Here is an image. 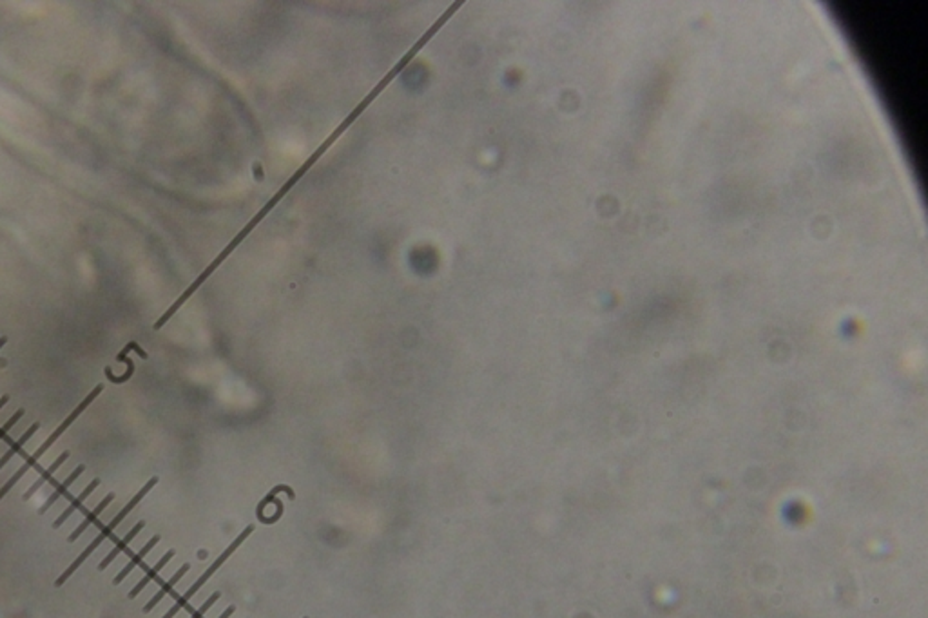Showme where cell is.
<instances>
[{
  "mask_svg": "<svg viewBox=\"0 0 928 618\" xmlns=\"http://www.w3.org/2000/svg\"><path fill=\"white\" fill-rule=\"evenodd\" d=\"M156 484H158V477H151V479H149L147 483H145L144 486H142V488H140L138 491H136V494H134L133 497H131L129 503H125L124 508L120 509V512L116 513L115 517L111 518L109 523H107V526L102 527V532H98V535H96V537L93 539L91 544H89V546H87L86 550L82 551L80 555H78L77 561L73 562V564L69 565V568H67L66 571H64L62 577H60V579L57 580V586H62L64 582H66V580L69 579V577H71L73 573H75V571H77L78 568H80V565L84 564V562H86L87 559H89V556H91L93 553H95V551L98 550V547H100L102 544H104V542H106L107 539L111 537V535H113V533H115L116 527H118L120 524L124 523L125 518H127V515H129V513L133 512V509L136 508V506H138V504L142 503V500H144L145 495H147L149 491H151V489H153L154 486H156Z\"/></svg>",
  "mask_w": 928,
  "mask_h": 618,
  "instance_id": "2",
  "label": "cell"
},
{
  "mask_svg": "<svg viewBox=\"0 0 928 618\" xmlns=\"http://www.w3.org/2000/svg\"><path fill=\"white\" fill-rule=\"evenodd\" d=\"M459 6H461V2H455V4H452V8H450V10L446 11V13H445V15H443V17H439V19H437V22H436V24H434V28H431V29H428V31H426V33H425V35H423V37H421V40H419V42H417V44H416V46H414V48H411V49H410V51H408V53H407V57H405V58H401V62H399V64H398V66H393V69H392V71L388 73L387 77H384V78H383V80L379 82V84H378V87H375V89H373V91H372V93H370V95H369V96H366V98H364V100H363V102H361V104H359V106H358V107H355V109H354V111H352V113H350V115H349V116H346V120H345V122H343V124H341V125H340V127H337V129H335V131H334V133H332V135H331V136H328V140H326L325 144H323V145H321V147H319V149H317L316 153H314V156H310V158L306 160V163H303V165H301V169H299V171H297V173H296V174H294V176H292V178H290V180H288V182H287V185H285V187H283V189H281V191H279V192H278V194H276V196H274V198H272V200H270V202H268V203H267V205H265V207H263V209H261V211H259V214H258V216H256V218H252V220H250V221H249V225L245 227V229H243V230H241V232H239V234H238V236H236L234 240H232V243H230V245H229V247H227V249H225V250H221V254H220V256H218V258H216V259H214V261H212V263H211V265H209V267H207V269H205V270H203V272H201V274H200V276H198V279H196V281L192 283V285H194V287H196V288H200V287H201V283L205 281V279H207V278H209V276H211V274H212V272H214V270H216V269H218V267H220V265H221V261H223V259H225V258H227V256H229V254H230V252H232V250H234V249H236V247H238V245H239V241L243 240L245 236L249 234L250 230H252V229H254V225H256V223H258V221H261V220H263L265 216H267V212H268V211H270V209H272V207H274V205H276V203H278V202H279V200H281V196H283V194H285V192H287V191H288V189H290V187H292V185H294V183H296V180H299V178H301V176H303V174H305V173H306V171H308V167H310L312 163L316 162V160H317V158H319L321 154L325 153V149H328V147H331V145H332V144H334V140H335V138H337V136H340V135H341V133H343V131H345V129H346V127H349V125H350V124H352V122H354V120H355V118H358V116H359V115H361V113H363V111H364V109H366V106H369L370 102H372V100H373V98H375V96H378V95H379V93H381V89H383V87H387V86H388V84H390V80H393V77H396V75H398V73H399V71H401V69H402V68H405V66H407V64H408V62H410V58H414V57H416V53H417V51H419V49H421V48H423V46H425V44H426V42H428V40H430V39H431V37H434V35H436V33H437V29H439V28H440V26L445 24L446 20L450 19L452 15H454V11H455V10H457V8H459Z\"/></svg>",
  "mask_w": 928,
  "mask_h": 618,
  "instance_id": "1",
  "label": "cell"
},
{
  "mask_svg": "<svg viewBox=\"0 0 928 618\" xmlns=\"http://www.w3.org/2000/svg\"><path fill=\"white\" fill-rule=\"evenodd\" d=\"M189 568H191V565H189V564H183L182 568H180V570H178L176 573H174V575L171 577V579H169L167 582H165V584L162 586V588H160L158 593L154 594L153 599L149 600L147 604H145V608H144L145 613H149V611H153V608H156V606H158L160 602H162L163 597H165V594H167V593H171V590H173L174 586H176L178 582H180V580H182V577L185 575L187 571H189Z\"/></svg>",
  "mask_w": 928,
  "mask_h": 618,
  "instance_id": "13",
  "label": "cell"
},
{
  "mask_svg": "<svg viewBox=\"0 0 928 618\" xmlns=\"http://www.w3.org/2000/svg\"><path fill=\"white\" fill-rule=\"evenodd\" d=\"M102 392H104V384H102V383H100V384H96L95 388H93L91 392L87 393V397L82 399L80 403L77 404V408H75V410H73V412L69 413V415H67L66 419H64V421L60 422V424H58L57 430H55L53 433H51V436H49L48 439H46V441H44L42 444H40L39 448H37V450H35V453H33V456H31V459H33L35 462H39V460L44 457V453H48L49 448H51V446H53L55 442L58 441V437L62 436L64 431H66L67 428L71 427L73 422L77 421L78 417H80L82 413H84V410H87V406H89V404H91L93 401H95V399L98 397V395H100Z\"/></svg>",
  "mask_w": 928,
  "mask_h": 618,
  "instance_id": "3",
  "label": "cell"
},
{
  "mask_svg": "<svg viewBox=\"0 0 928 618\" xmlns=\"http://www.w3.org/2000/svg\"><path fill=\"white\" fill-rule=\"evenodd\" d=\"M144 527H145V521H138V523L134 524V526L131 527L129 532L125 533L124 539H122V541L116 542V546L113 547V550H111L109 553H107L106 559H104V561L100 562V565H98V570H106V568H109V565L113 564V562H115L116 559H118V556L122 555V553H124L125 550H127V547H129L131 542H133L134 539L138 537V533L142 532V530H144Z\"/></svg>",
  "mask_w": 928,
  "mask_h": 618,
  "instance_id": "8",
  "label": "cell"
},
{
  "mask_svg": "<svg viewBox=\"0 0 928 618\" xmlns=\"http://www.w3.org/2000/svg\"><path fill=\"white\" fill-rule=\"evenodd\" d=\"M67 459H69V451H62V453H60V456H58L57 459H55L53 462H51V465H49L48 468H46V470L40 471V475H39V477H37V480H35V483H33V486H31V488H28V489H26V491H24V500H28L29 497H33V495L37 494V491H39L40 488H42L44 484L49 483V480L53 479L55 474H57V471L60 470V468H62L64 462H66Z\"/></svg>",
  "mask_w": 928,
  "mask_h": 618,
  "instance_id": "9",
  "label": "cell"
},
{
  "mask_svg": "<svg viewBox=\"0 0 928 618\" xmlns=\"http://www.w3.org/2000/svg\"><path fill=\"white\" fill-rule=\"evenodd\" d=\"M252 532H254V526H247V527H245L243 532L239 533V537H236V539H234V541L230 542L229 546H227V550H225V551H223V553H221V555H220V556H218V559H216V561H214V562H212V564H211V565H209V568H207V570H205V571H203V573H201V575H200V579H198V580H196V582H194V584H192V586H191V588H189V590H187V591H185V593H183V594H182V597H180V599H178V600H176V604H178V606H182V608H183V606H185V604H187V602H189V600H191V599H192V597H194V594H196V593H198V591H200V590H201V586L205 584L207 580H209V579H211V577H212V575H214V573H216V570H220V568H221V564H223V562H225V561H227V559H229V556H230V555H232V553H234V551H236V550H238V547H239V546H241V544H243V541H245V539L249 537V535H250V533H252Z\"/></svg>",
  "mask_w": 928,
  "mask_h": 618,
  "instance_id": "4",
  "label": "cell"
},
{
  "mask_svg": "<svg viewBox=\"0 0 928 618\" xmlns=\"http://www.w3.org/2000/svg\"><path fill=\"white\" fill-rule=\"evenodd\" d=\"M6 343H8V337H6V336L0 337V348H2V346H4Z\"/></svg>",
  "mask_w": 928,
  "mask_h": 618,
  "instance_id": "19",
  "label": "cell"
},
{
  "mask_svg": "<svg viewBox=\"0 0 928 618\" xmlns=\"http://www.w3.org/2000/svg\"><path fill=\"white\" fill-rule=\"evenodd\" d=\"M158 542H160V535H154V537L149 539L147 544L140 547L138 553H136V555H134L133 559H131V561L124 565V570L120 571L118 575L115 577V580H113V582H115V584H122V582H124V580L131 575V571H134V568H136V565H140L142 562H144L145 556H147L149 553L153 551V547L156 546Z\"/></svg>",
  "mask_w": 928,
  "mask_h": 618,
  "instance_id": "11",
  "label": "cell"
},
{
  "mask_svg": "<svg viewBox=\"0 0 928 618\" xmlns=\"http://www.w3.org/2000/svg\"><path fill=\"white\" fill-rule=\"evenodd\" d=\"M22 417H24V408H19V410H17V412H15L13 415L10 417V419H8V421H6L4 424L0 427V442L4 441V439H8L10 431L13 430L17 424H19V421L22 419Z\"/></svg>",
  "mask_w": 928,
  "mask_h": 618,
  "instance_id": "14",
  "label": "cell"
},
{
  "mask_svg": "<svg viewBox=\"0 0 928 618\" xmlns=\"http://www.w3.org/2000/svg\"><path fill=\"white\" fill-rule=\"evenodd\" d=\"M39 428H40V422H33V424H31V427H29L28 430H26L24 433L19 437V439H17V441H13L10 446H8L6 453H2V456H0V470L10 465L15 456H19L20 451H22V448H24V446L28 444L31 439H33L35 433L39 431Z\"/></svg>",
  "mask_w": 928,
  "mask_h": 618,
  "instance_id": "10",
  "label": "cell"
},
{
  "mask_svg": "<svg viewBox=\"0 0 928 618\" xmlns=\"http://www.w3.org/2000/svg\"><path fill=\"white\" fill-rule=\"evenodd\" d=\"M218 599H220V593H218V591H216V593H212V594H211V599H207L205 602H203V604H201L200 608H198L196 611H194V613L191 615V618H203V617H205L207 611H209V609H211L212 606H214L216 602H218Z\"/></svg>",
  "mask_w": 928,
  "mask_h": 618,
  "instance_id": "15",
  "label": "cell"
},
{
  "mask_svg": "<svg viewBox=\"0 0 928 618\" xmlns=\"http://www.w3.org/2000/svg\"><path fill=\"white\" fill-rule=\"evenodd\" d=\"M180 609H182V608H180V606H178V604H174V606H173V608L169 609L167 613L163 615V617H162V618H174V617H176V615H178V611H180Z\"/></svg>",
  "mask_w": 928,
  "mask_h": 618,
  "instance_id": "16",
  "label": "cell"
},
{
  "mask_svg": "<svg viewBox=\"0 0 928 618\" xmlns=\"http://www.w3.org/2000/svg\"><path fill=\"white\" fill-rule=\"evenodd\" d=\"M232 613H234V606H230V608H227L225 611H223V613H221L218 618H230V617H232Z\"/></svg>",
  "mask_w": 928,
  "mask_h": 618,
  "instance_id": "17",
  "label": "cell"
},
{
  "mask_svg": "<svg viewBox=\"0 0 928 618\" xmlns=\"http://www.w3.org/2000/svg\"><path fill=\"white\" fill-rule=\"evenodd\" d=\"M8 401H10V395H2V397H0V410L8 404Z\"/></svg>",
  "mask_w": 928,
  "mask_h": 618,
  "instance_id": "18",
  "label": "cell"
},
{
  "mask_svg": "<svg viewBox=\"0 0 928 618\" xmlns=\"http://www.w3.org/2000/svg\"><path fill=\"white\" fill-rule=\"evenodd\" d=\"M115 497H116L115 494H107L106 497L102 498L100 503L96 504L95 508H93L91 512L87 513L86 517L82 518L80 524H78V526L75 527V530H73V533H71V535H69V539H67V541H69V542L78 541V539H80L82 535H84V533H86L87 530H89V527H91L93 524L96 523V521H98V518H100L102 513H104L107 508H109V504L113 503V500H115Z\"/></svg>",
  "mask_w": 928,
  "mask_h": 618,
  "instance_id": "7",
  "label": "cell"
},
{
  "mask_svg": "<svg viewBox=\"0 0 928 618\" xmlns=\"http://www.w3.org/2000/svg\"><path fill=\"white\" fill-rule=\"evenodd\" d=\"M100 483H102V480L98 479V477H96V479H93L91 483L87 484L86 488L82 489L80 494H78L77 497L73 498L71 503L67 504L66 509H64V512L60 513V515H58L57 518H55L53 527H60V526H64V524H66L67 521H69V518H71L73 515H75V513H77L78 509H80L82 506H84V504H86L87 498H89L93 494H95V489L98 488V486H100Z\"/></svg>",
  "mask_w": 928,
  "mask_h": 618,
  "instance_id": "5",
  "label": "cell"
},
{
  "mask_svg": "<svg viewBox=\"0 0 928 618\" xmlns=\"http://www.w3.org/2000/svg\"><path fill=\"white\" fill-rule=\"evenodd\" d=\"M84 471H86V466H84V465H78L77 468H75V470L71 471V474L67 475V477L62 480V483L58 484V486H55L53 491H51V494H49V497L46 498V503H44L42 506H40L39 513H46V512H49V509L53 508L55 504H57L58 500H60V498L64 497V495L69 494V489H71V486H73V484H75V483H77L78 479H80V475L84 474Z\"/></svg>",
  "mask_w": 928,
  "mask_h": 618,
  "instance_id": "6",
  "label": "cell"
},
{
  "mask_svg": "<svg viewBox=\"0 0 928 618\" xmlns=\"http://www.w3.org/2000/svg\"><path fill=\"white\" fill-rule=\"evenodd\" d=\"M173 556H174V550H169L167 553H165V555H163L162 559H160V561L156 562V564H154L153 568H151V570L147 571V573H145L144 579H140L138 584L134 586L133 590H131L129 599H136V597H138V594L142 593V591H144L149 584H151V580H154V579H156V577H158L160 571H162L163 568H165V565H167L169 562H171V559H173Z\"/></svg>",
  "mask_w": 928,
  "mask_h": 618,
  "instance_id": "12",
  "label": "cell"
}]
</instances>
